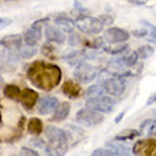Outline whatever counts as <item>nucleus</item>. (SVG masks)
Here are the masks:
<instances>
[{
  "label": "nucleus",
  "instance_id": "nucleus-5",
  "mask_svg": "<svg viewBox=\"0 0 156 156\" xmlns=\"http://www.w3.org/2000/svg\"><path fill=\"white\" fill-rule=\"evenodd\" d=\"M47 21H48V19H40V20L34 21L31 24V27L23 34V41L26 43V45L34 47L41 40V37H43V27L47 24Z\"/></svg>",
  "mask_w": 156,
  "mask_h": 156
},
{
  "label": "nucleus",
  "instance_id": "nucleus-8",
  "mask_svg": "<svg viewBox=\"0 0 156 156\" xmlns=\"http://www.w3.org/2000/svg\"><path fill=\"white\" fill-rule=\"evenodd\" d=\"M98 68L95 66H91V64H87V62H82L75 68L74 77L78 82H82V84H88L92 80L97 78L98 75Z\"/></svg>",
  "mask_w": 156,
  "mask_h": 156
},
{
  "label": "nucleus",
  "instance_id": "nucleus-17",
  "mask_svg": "<svg viewBox=\"0 0 156 156\" xmlns=\"http://www.w3.org/2000/svg\"><path fill=\"white\" fill-rule=\"evenodd\" d=\"M55 24H57V27L61 31H64V33H71L73 34V31H74V20H71V19H67V17H61V19H55Z\"/></svg>",
  "mask_w": 156,
  "mask_h": 156
},
{
  "label": "nucleus",
  "instance_id": "nucleus-6",
  "mask_svg": "<svg viewBox=\"0 0 156 156\" xmlns=\"http://www.w3.org/2000/svg\"><path fill=\"white\" fill-rule=\"evenodd\" d=\"M104 121V115L92 109H80L75 115V123L82 125V126H95Z\"/></svg>",
  "mask_w": 156,
  "mask_h": 156
},
{
  "label": "nucleus",
  "instance_id": "nucleus-18",
  "mask_svg": "<svg viewBox=\"0 0 156 156\" xmlns=\"http://www.w3.org/2000/svg\"><path fill=\"white\" fill-rule=\"evenodd\" d=\"M139 133H148L149 136H156V121L146 119V121L140 125Z\"/></svg>",
  "mask_w": 156,
  "mask_h": 156
},
{
  "label": "nucleus",
  "instance_id": "nucleus-9",
  "mask_svg": "<svg viewBox=\"0 0 156 156\" xmlns=\"http://www.w3.org/2000/svg\"><path fill=\"white\" fill-rule=\"evenodd\" d=\"M104 37L108 43L112 44H122L129 38V33L126 30L119 29V27H108L104 33Z\"/></svg>",
  "mask_w": 156,
  "mask_h": 156
},
{
  "label": "nucleus",
  "instance_id": "nucleus-30",
  "mask_svg": "<svg viewBox=\"0 0 156 156\" xmlns=\"http://www.w3.org/2000/svg\"><path fill=\"white\" fill-rule=\"evenodd\" d=\"M98 19H99V21L102 23V26H107V27H111L112 21H114V19H112L111 16H107V14H102V16H99Z\"/></svg>",
  "mask_w": 156,
  "mask_h": 156
},
{
  "label": "nucleus",
  "instance_id": "nucleus-2",
  "mask_svg": "<svg viewBox=\"0 0 156 156\" xmlns=\"http://www.w3.org/2000/svg\"><path fill=\"white\" fill-rule=\"evenodd\" d=\"M45 136H47V155L48 156H64L68 151V135L66 131H62L57 126L48 125L45 128Z\"/></svg>",
  "mask_w": 156,
  "mask_h": 156
},
{
  "label": "nucleus",
  "instance_id": "nucleus-32",
  "mask_svg": "<svg viewBox=\"0 0 156 156\" xmlns=\"http://www.w3.org/2000/svg\"><path fill=\"white\" fill-rule=\"evenodd\" d=\"M132 34L135 36V37H145L148 36V29H138V30H133Z\"/></svg>",
  "mask_w": 156,
  "mask_h": 156
},
{
  "label": "nucleus",
  "instance_id": "nucleus-4",
  "mask_svg": "<svg viewBox=\"0 0 156 156\" xmlns=\"http://www.w3.org/2000/svg\"><path fill=\"white\" fill-rule=\"evenodd\" d=\"M74 24L78 30H81L87 34H98L104 29L99 19L87 16V14H82V16H78L77 19H74Z\"/></svg>",
  "mask_w": 156,
  "mask_h": 156
},
{
  "label": "nucleus",
  "instance_id": "nucleus-35",
  "mask_svg": "<svg viewBox=\"0 0 156 156\" xmlns=\"http://www.w3.org/2000/svg\"><path fill=\"white\" fill-rule=\"evenodd\" d=\"M155 101H156V92H155L153 95H151V98L148 99V102H146V104H148V105H152V104L155 102Z\"/></svg>",
  "mask_w": 156,
  "mask_h": 156
},
{
  "label": "nucleus",
  "instance_id": "nucleus-12",
  "mask_svg": "<svg viewBox=\"0 0 156 156\" xmlns=\"http://www.w3.org/2000/svg\"><path fill=\"white\" fill-rule=\"evenodd\" d=\"M21 43H23V36L20 34H10L0 40V45H3L7 50H14V51H19L21 48Z\"/></svg>",
  "mask_w": 156,
  "mask_h": 156
},
{
  "label": "nucleus",
  "instance_id": "nucleus-16",
  "mask_svg": "<svg viewBox=\"0 0 156 156\" xmlns=\"http://www.w3.org/2000/svg\"><path fill=\"white\" fill-rule=\"evenodd\" d=\"M70 108H71V105L68 102L60 104V105L57 107V109L53 112V121L54 122H61V121H64V119L68 116V114H70Z\"/></svg>",
  "mask_w": 156,
  "mask_h": 156
},
{
  "label": "nucleus",
  "instance_id": "nucleus-3",
  "mask_svg": "<svg viewBox=\"0 0 156 156\" xmlns=\"http://www.w3.org/2000/svg\"><path fill=\"white\" fill-rule=\"evenodd\" d=\"M88 109L97 111L99 114H108L111 112L116 105V101L114 98H109V95H99V97H91L85 102Z\"/></svg>",
  "mask_w": 156,
  "mask_h": 156
},
{
  "label": "nucleus",
  "instance_id": "nucleus-27",
  "mask_svg": "<svg viewBox=\"0 0 156 156\" xmlns=\"http://www.w3.org/2000/svg\"><path fill=\"white\" fill-rule=\"evenodd\" d=\"M108 51H109V54H112V55H122L125 51L128 50V45L126 44H122V45H116V47H114V48H107Z\"/></svg>",
  "mask_w": 156,
  "mask_h": 156
},
{
  "label": "nucleus",
  "instance_id": "nucleus-28",
  "mask_svg": "<svg viewBox=\"0 0 156 156\" xmlns=\"http://www.w3.org/2000/svg\"><path fill=\"white\" fill-rule=\"evenodd\" d=\"M92 156H119V155L115 152H112V151H109V149L104 148V149H97V151H94Z\"/></svg>",
  "mask_w": 156,
  "mask_h": 156
},
{
  "label": "nucleus",
  "instance_id": "nucleus-7",
  "mask_svg": "<svg viewBox=\"0 0 156 156\" xmlns=\"http://www.w3.org/2000/svg\"><path fill=\"white\" fill-rule=\"evenodd\" d=\"M101 87L105 94L112 95V97H121L125 92V81L122 78H116V77H109L107 80H104L101 82Z\"/></svg>",
  "mask_w": 156,
  "mask_h": 156
},
{
  "label": "nucleus",
  "instance_id": "nucleus-11",
  "mask_svg": "<svg viewBox=\"0 0 156 156\" xmlns=\"http://www.w3.org/2000/svg\"><path fill=\"white\" fill-rule=\"evenodd\" d=\"M60 105L58 104V99L55 97H51V95H47V97H43L38 101V114L41 115H47L50 112H54L57 109V107Z\"/></svg>",
  "mask_w": 156,
  "mask_h": 156
},
{
  "label": "nucleus",
  "instance_id": "nucleus-38",
  "mask_svg": "<svg viewBox=\"0 0 156 156\" xmlns=\"http://www.w3.org/2000/svg\"><path fill=\"white\" fill-rule=\"evenodd\" d=\"M153 116H155V119H156V111H155V112H153Z\"/></svg>",
  "mask_w": 156,
  "mask_h": 156
},
{
  "label": "nucleus",
  "instance_id": "nucleus-23",
  "mask_svg": "<svg viewBox=\"0 0 156 156\" xmlns=\"http://www.w3.org/2000/svg\"><path fill=\"white\" fill-rule=\"evenodd\" d=\"M138 135H139L138 131H131V129H128V131H123V132H121L119 135H116L115 139L116 140H129V139H133V138Z\"/></svg>",
  "mask_w": 156,
  "mask_h": 156
},
{
  "label": "nucleus",
  "instance_id": "nucleus-13",
  "mask_svg": "<svg viewBox=\"0 0 156 156\" xmlns=\"http://www.w3.org/2000/svg\"><path fill=\"white\" fill-rule=\"evenodd\" d=\"M45 37L50 43H57V44H62L64 41L67 40L66 33L61 31L57 26L53 27V26H45Z\"/></svg>",
  "mask_w": 156,
  "mask_h": 156
},
{
  "label": "nucleus",
  "instance_id": "nucleus-10",
  "mask_svg": "<svg viewBox=\"0 0 156 156\" xmlns=\"http://www.w3.org/2000/svg\"><path fill=\"white\" fill-rule=\"evenodd\" d=\"M133 152L138 156H156V140L148 139L136 142Z\"/></svg>",
  "mask_w": 156,
  "mask_h": 156
},
{
  "label": "nucleus",
  "instance_id": "nucleus-21",
  "mask_svg": "<svg viewBox=\"0 0 156 156\" xmlns=\"http://www.w3.org/2000/svg\"><path fill=\"white\" fill-rule=\"evenodd\" d=\"M29 132L33 135H40L43 132V122L38 118H30L29 121Z\"/></svg>",
  "mask_w": 156,
  "mask_h": 156
},
{
  "label": "nucleus",
  "instance_id": "nucleus-31",
  "mask_svg": "<svg viewBox=\"0 0 156 156\" xmlns=\"http://www.w3.org/2000/svg\"><path fill=\"white\" fill-rule=\"evenodd\" d=\"M20 156H40V155H38L37 152H34L33 149H30V148H21Z\"/></svg>",
  "mask_w": 156,
  "mask_h": 156
},
{
  "label": "nucleus",
  "instance_id": "nucleus-25",
  "mask_svg": "<svg viewBox=\"0 0 156 156\" xmlns=\"http://www.w3.org/2000/svg\"><path fill=\"white\" fill-rule=\"evenodd\" d=\"M19 54H20L21 58H30L33 57L34 54H36V48L34 47H29V45H26V47H21L19 50Z\"/></svg>",
  "mask_w": 156,
  "mask_h": 156
},
{
  "label": "nucleus",
  "instance_id": "nucleus-26",
  "mask_svg": "<svg viewBox=\"0 0 156 156\" xmlns=\"http://www.w3.org/2000/svg\"><path fill=\"white\" fill-rule=\"evenodd\" d=\"M102 92L104 90L101 85H92L87 90V95H91V97H99V95H102Z\"/></svg>",
  "mask_w": 156,
  "mask_h": 156
},
{
  "label": "nucleus",
  "instance_id": "nucleus-37",
  "mask_svg": "<svg viewBox=\"0 0 156 156\" xmlns=\"http://www.w3.org/2000/svg\"><path fill=\"white\" fill-rule=\"evenodd\" d=\"M122 116H123V112H122V114H121V115H118V116H116V119H115V122H116V123H118V122H119V121H121V119H122Z\"/></svg>",
  "mask_w": 156,
  "mask_h": 156
},
{
  "label": "nucleus",
  "instance_id": "nucleus-20",
  "mask_svg": "<svg viewBox=\"0 0 156 156\" xmlns=\"http://www.w3.org/2000/svg\"><path fill=\"white\" fill-rule=\"evenodd\" d=\"M107 149L112 151V152L118 153L119 156H131V152H129V149L126 146H123L122 144H115V142H109L107 145Z\"/></svg>",
  "mask_w": 156,
  "mask_h": 156
},
{
  "label": "nucleus",
  "instance_id": "nucleus-15",
  "mask_svg": "<svg viewBox=\"0 0 156 156\" xmlns=\"http://www.w3.org/2000/svg\"><path fill=\"white\" fill-rule=\"evenodd\" d=\"M62 92H64V95H67L68 98H78V97L81 95L82 90H81V87H78L75 82L66 81L64 85H62Z\"/></svg>",
  "mask_w": 156,
  "mask_h": 156
},
{
  "label": "nucleus",
  "instance_id": "nucleus-34",
  "mask_svg": "<svg viewBox=\"0 0 156 156\" xmlns=\"http://www.w3.org/2000/svg\"><path fill=\"white\" fill-rule=\"evenodd\" d=\"M12 23V20H9V19H3V17H0V29H3V27H7L9 24Z\"/></svg>",
  "mask_w": 156,
  "mask_h": 156
},
{
  "label": "nucleus",
  "instance_id": "nucleus-1",
  "mask_svg": "<svg viewBox=\"0 0 156 156\" xmlns=\"http://www.w3.org/2000/svg\"><path fill=\"white\" fill-rule=\"evenodd\" d=\"M27 78L36 87L50 91L54 87H57L61 81V70L55 64L36 61L30 66L29 71H27Z\"/></svg>",
  "mask_w": 156,
  "mask_h": 156
},
{
  "label": "nucleus",
  "instance_id": "nucleus-24",
  "mask_svg": "<svg viewBox=\"0 0 156 156\" xmlns=\"http://www.w3.org/2000/svg\"><path fill=\"white\" fill-rule=\"evenodd\" d=\"M142 24L146 26V29H148V36H146V40L156 44V26L149 24V23H146V21H142Z\"/></svg>",
  "mask_w": 156,
  "mask_h": 156
},
{
  "label": "nucleus",
  "instance_id": "nucleus-29",
  "mask_svg": "<svg viewBox=\"0 0 156 156\" xmlns=\"http://www.w3.org/2000/svg\"><path fill=\"white\" fill-rule=\"evenodd\" d=\"M30 144H31V146H36V148H38V149H41V151H45V152H47V144H44V140L33 139Z\"/></svg>",
  "mask_w": 156,
  "mask_h": 156
},
{
  "label": "nucleus",
  "instance_id": "nucleus-14",
  "mask_svg": "<svg viewBox=\"0 0 156 156\" xmlns=\"http://www.w3.org/2000/svg\"><path fill=\"white\" fill-rule=\"evenodd\" d=\"M38 99V95L34 90H30V88H26V90L21 91V97H20V102L21 105L26 108V109H31V108L36 105Z\"/></svg>",
  "mask_w": 156,
  "mask_h": 156
},
{
  "label": "nucleus",
  "instance_id": "nucleus-22",
  "mask_svg": "<svg viewBox=\"0 0 156 156\" xmlns=\"http://www.w3.org/2000/svg\"><path fill=\"white\" fill-rule=\"evenodd\" d=\"M135 53L139 60H146V58H149L153 54V48H152V45H142V47H139V48L136 50Z\"/></svg>",
  "mask_w": 156,
  "mask_h": 156
},
{
  "label": "nucleus",
  "instance_id": "nucleus-19",
  "mask_svg": "<svg viewBox=\"0 0 156 156\" xmlns=\"http://www.w3.org/2000/svg\"><path fill=\"white\" fill-rule=\"evenodd\" d=\"M3 92H4V95L10 99H20V97H21L20 88L17 85H13V84H9V85L4 87Z\"/></svg>",
  "mask_w": 156,
  "mask_h": 156
},
{
  "label": "nucleus",
  "instance_id": "nucleus-36",
  "mask_svg": "<svg viewBox=\"0 0 156 156\" xmlns=\"http://www.w3.org/2000/svg\"><path fill=\"white\" fill-rule=\"evenodd\" d=\"M129 2L133 4H144V3H146L148 0H129Z\"/></svg>",
  "mask_w": 156,
  "mask_h": 156
},
{
  "label": "nucleus",
  "instance_id": "nucleus-33",
  "mask_svg": "<svg viewBox=\"0 0 156 156\" xmlns=\"http://www.w3.org/2000/svg\"><path fill=\"white\" fill-rule=\"evenodd\" d=\"M70 44L71 45H77V44H80V37H78L77 34H71V37H70Z\"/></svg>",
  "mask_w": 156,
  "mask_h": 156
},
{
  "label": "nucleus",
  "instance_id": "nucleus-39",
  "mask_svg": "<svg viewBox=\"0 0 156 156\" xmlns=\"http://www.w3.org/2000/svg\"><path fill=\"white\" fill-rule=\"evenodd\" d=\"M14 156H20V155H14Z\"/></svg>",
  "mask_w": 156,
  "mask_h": 156
},
{
  "label": "nucleus",
  "instance_id": "nucleus-40",
  "mask_svg": "<svg viewBox=\"0 0 156 156\" xmlns=\"http://www.w3.org/2000/svg\"><path fill=\"white\" fill-rule=\"evenodd\" d=\"M9 2H10V0H9Z\"/></svg>",
  "mask_w": 156,
  "mask_h": 156
}]
</instances>
